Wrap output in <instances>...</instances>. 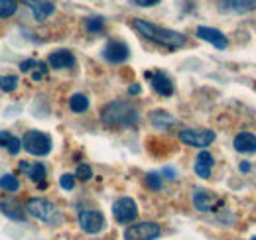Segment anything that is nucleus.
Listing matches in <instances>:
<instances>
[{"label": "nucleus", "mask_w": 256, "mask_h": 240, "mask_svg": "<svg viewBox=\"0 0 256 240\" xmlns=\"http://www.w3.org/2000/svg\"><path fill=\"white\" fill-rule=\"evenodd\" d=\"M6 150L10 152L12 156H16L18 152L22 150V140H20L18 136H14V134H12V136H10V140H8V144H6Z\"/></svg>", "instance_id": "nucleus-28"}, {"label": "nucleus", "mask_w": 256, "mask_h": 240, "mask_svg": "<svg viewBox=\"0 0 256 240\" xmlns=\"http://www.w3.org/2000/svg\"><path fill=\"white\" fill-rule=\"evenodd\" d=\"M192 203L193 209L199 210V212H211V210H217L215 207L223 205V201L209 189H203V187H195L192 195Z\"/></svg>", "instance_id": "nucleus-9"}, {"label": "nucleus", "mask_w": 256, "mask_h": 240, "mask_svg": "<svg viewBox=\"0 0 256 240\" xmlns=\"http://www.w3.org/2000/svg\"><path fill=\"white\" fill-rule=\"evenodd\" d=\"M18 10V0H0V18H10Z\"/></svg>", "instance_id": "nucleus-24"}, {"label": "nucleus", "mask_w": 256, "mask_h": 240, "mask_svg": "<svg viewBox=\"0 0 256 240\" xmlns=\"http://www.w3.org/2000/svg\"><path fill=\"white\" fill-rule=\"evenodd\" d=\"M162 176H168V180H176V172H174L172 168H164Z\"/></svg>", "instance_id": "nucleus-33"}, {"label": "nucleus", "mask_w": 256, "mask_h": 240, "mask_svg": "<svg viewBox=\"0 0 256 240\" xmlns=\"http://www.w3.org/2000/svg\"><path fill=\"white\" fill-rule=\"evenodd\" d=\"M146 79L150 81V87L160 96H172L174 94V81L164 71H146Z\"/></svg>", "instance_id": "nucleus-12"}, {"label": "nucleus", "mask_w": 256, "mask_h": 240, "mask_svg": "<svg viewBox=\"0 0 256 240\" xmlns=\"http://www.w3.org/2000/svg\"><path fill=\"white\" fill-rule=\"evenodd\" d=\"M213 154L207 150L199 152L197 158H195V164H193V172L201 178V180H209L211 178V170H213Z\"/></svg>", "instance_id": "nucleus-17"}, {"label": "nucleus", "mask_w": 256, "mask_h": 240, "mask_svg": "<svg viewBox=\"0 0 256 240\" xmlns=\"http://www.w3.org/2000/svg\"><path fill=\"white\" fill-rule=\"evenodd\" d=\"M132 26H134V30L138 32L140 36H144L146 40L158 44V46L166 48V50L174 52V50H180V48L186 46V36L184 34L170 30V28H164V26H158V24H152V22H148L144 18L132 20Z\"/></svg>", "instance_id": "nucleus-1"}, {"label": "nucleus", "mask_w": 256, "mask_h": 240, "mask_svg": "<svg viewBox=\"0 0 256 240\" xmlns=\"http://www.w3.org/2000/svg\"><path fill=\"white\" fill-rule=\"evenodd\" d=\"M195 34H197V38H199V40H203V42L211 44L215 50H226V48H228V38H226L221 30H217V28L199 26Z\"/></svg>", "instance_id": "nucleus-13"}, {"label": "nucleus", "mask_w": 256, "mask_h": 240, "mask_svg": "<svg viewBox=\"0 0 256 240\" xmlns=\"http://www.w3.org/2000/svg\"><path fill=\"white\" fill-rule=\"evenodd\" d=\"M102 58L108 61V63H112V65H118V63H124L130 58V50H128V46L124 42L110 40L102 48Z\"/></svg>", "instance_id": "nucleus-11"}, {"label": "nucleus", "mask_w": 256, "mask_h": 240, "mask_svg": "<svg viewBox=\"0 0 256 240\" xmlns=\"http://www.w3.org/2000/svg\"><path fill=\"white\" fill-rule=\"evenodd\" d=\"M215 130H209V128H186L180 132V140L186 144V146H192V148H207L215 142Z\"/></svg>", "instance_id": "nucleus-6"}, {"label": "nucleus", "mask_w": 256, "mask_h": 240, "mask_svg": "<svg viewBox=\"0 0 256 240\" xmlns=\"http://www.w3.org/2000/svg\"><path fill=\"white\" fill-rule=\"evenodd\" d=\"M52 136L42 132V130H28L24 136H22V148L28 152L30 156H38V158H44L52 152Z\"/></svg>", "instance_id": "nucleus-4"}, {"label": "nucleus", "mask_w": 256, "mask_h": 240, "mask_svg": "<svg viewBox=\"0 0 256 240\" xmlns=\"http://www.w3.org/2000/svg\"><path fill=\"white\" fill-rule=\"evenodd\" d=\"M0 189L6 193H16L20 189V181L12 174H4V176H0Z\"/></svg>", "instance_id": "nucleus-22"}, {"label": "nucleus", "mask_w": 256, "mask_h": 240, "mask_svg": "<svg viewBox=\"0 0 256 240\" xmlns=\"http://www.w3.org/2000/svg\"><path fill=\"white\" fill-rule=\"evenodd\" d=\"M238 170H240L242 174H248V172H250V164H248V162H242V164L238 166Z\"/></svg>", "instance_id": "nucleus-34"}, {"label": "nucleus", "mask_w": 256, "mask_h": 240, "mask_svg": "<svg viewBox=\"0 0 256 240\" xmlns=\"http://www.w3.org/2000/svg\"><path fill=\"white\" fill-rule=\"evenodd\" d=\"M18 75H0V90L2 92H14L18 89Z\"/></svg>", "instance_id": "nucleus-23"}, {"label": "nucleus", "mask_w": 256, "mask_h": 240, "mask_svg": "<svg viewBox=\"0 0 256 240\" xmlns=\"http://www.w3.org/2000/svg\"><path fill=\"white\" fill-rule=\"evenodd\" d=\"M140 85H130V87H128V92H130V94H138V92H140Z\"/></svg>", "instance_id": "nucleus-35"}, {"label": "nucleus", "mask_w": 256, "mask_h": 240, "mask_svg": "<svg viewBox=\"0 0 256 240\" xmlns=\"http://www.w3.org/2000/svg\"><path fill=\"white\" fill-rule=\"evenodd\" d=\"M232 146H234V150L238 152V154H254L256 136L252 132H240V134H236Z\"/></svg>", "instance_id": "nucleus-19"}, {"label": "nucleus", "mask_w": 256, "mask_h": 240, "mask_svg": "<svg viewBox=\"0 0 256 240\" xmlns=\"http://www.w3.org/2000/svg\"><path fill=\"white\" fill-rule=\"evenodd\" d=\"M40 65V61H36V60H24L22 63H20V71L22 73H30L34 67H38Z\"/></svg>", "instance_id": "nucleus-30"}, {"label": "nucleus", "mask_w": 256, "mask_h": 240, "mask_svg": "<svg viewBox=\"0 0 256 240\" xmlns=\"http://www.w3.org/2000/svg\"><path fill=\"white\" fill-rule=\"evenodd\" d=\"M26 210L28 214H32L34 218L42 220V222H48V224H60L62 222V212L58 209L56 203H52L50 199H44V197H32L28 199L26 203Z\"/></svg>", "instance_id": "nucleus-3"}, {"label": "nucleus", "mask_w": 256, "mask_h": 240, "mask_svg": "<svg viewBox=\"0 0 256 240\" xmlns=\"http://www.w3.org/2000/svg\"><path fill=\"white\" fill-rule=\"evenodd\" d=\"M69 108H71L73 112L81 114V112H85V110L89 108V98H87L83 92H75V94L69 96Z\"/></svg>", "instance_id": "nucleus-21"}, {"label": "nucleus", "mask_w": 256, "mask_h": 240, "mask_svg": "<svg viewBox=\"0 0 256 240\" xmlns=\"http://www.w3.org/2000/svg\"><path fill=\"white\" fill-rule=\"evenodd\" d=\"M85 28L91 32V34H100V32L104 30V18H87V22H85Z\"/></svg>", "instance_id": "nucleus-25"}, {"label": "nucleus", "mask_w": 256, "mask_h": 240, "mask_svg": "<svg viewBox=\"0 0 256 240\" xmlns=\"http://www.w3.org/2000/svg\"><path fill=\"white\" fill-rule=\"evenodd\" d=\"M18 168H20V172H22L26 178H30L32 181L40 183L42 187L46 185L44 181L48 178V170H46V166H44L42 162H32V164H30V162H20Z\"/></svg>", "instance_id": "nucleus-15"}, {"label": "nucleus", "mask_w": 256, "mask_h": 240, "mask_svg": "<svg viewBox=\"0 0 256 240\" xmlns=\"http://www.w3.org/2000/svg\"><path fill=\"white\" fill-rule=\"evenodd\" d=\"M100 120L110 128H130L140 120V110L130 100H110L102 106Z\"/></svg>", "instance_id": "nucleus-2"}, {"label": "nucleus", "mask_w": 256, "mask_h": 240, "mask_svg": "<svg viewBox=\"0 0 256 240\" xmlns=\"http://www.w3.org/2000/svg\"><path fill=\"white\" fill-rule=\"evenodd\" d=\"M150 120H152V124H154L158 130H166L168 126H174V124L178 122L170 112H164V110H154V112L150 114Z\"/></svg>", "instance_id": "nucleus-20"}, {"label": "nucleus", "mask_w": 256, "mask_h": 240, "mask_svg": "<svg viewBox=\"0 0 256 240\" xmlns=\"http://www.w3.org/2000/svg\"><path fill=\"white\" fill-rule=\"evenodd\" d=\"M75 178L81 181H89L91 178H93V170H91V166H87V164H79L77 170H75Z\"/></svg>", "instance_id": "nucleus-26"}, {"label": "nucleus", "mask_w": 256, "mask_h": 240, "mask_svg": "<svg viewBox=\"0 0 256 240\" xmlns=\"http://www.w3.org/2000/svg\"><path fill=\"white\" fill-rule=\"evenodd\" d=\"M77 220H79L81 230H85L87 234H98V232L106 226V218H104V214L96 209L79 210Z\"/></svg>", "instance_id": "nucleus-7"}, {"label": "nucleus", "mask_w": 256, "mask_h": 240, "mask_svg": "<svg viewBox=\"0 0 256 240\" xmlns=\"http://www.w3.org/2000/svg\"><path fill=\"white\" fill-rule=\"evenodd\" d=\"M48 65L52 69H71L75 65V56L69 50H56L48 56Z\"/></svg>", "instance_id": "nucleus-18"}, {"label": "nucleus", "mask_w": 256, "mask_h": 240, "mask_svg": "<svg viewBox=\"0 0 256 240\" xmlns=\"http://www.w3.org/2000/svg\"><path fill=\"white\" fill-rule=\"evenodd\" d=\"M60 185H62V189H65V191H71L75 187V176L73 174H64L60 178Z\"/></svg>", "instance_id": "nucleus-29"}, {"label": "nucleus", "mask_w": 256, "mask_h": 240, "mask_svg": "<svg viewBox=\"0 0 256 240\" xmlns=\"http://www.w3.org/2000/svg\"><path fill=\"white\" fill-rule=\"evenodd\" d=\"M219 10L224 14H246L256 10V0H221Z\"/></svg>", "instance_id": "nucleus-16"}, {"label": "nucleus", "mask_w": 256, "mask_h": 240, "mask_svg": "<svg viewBox=\"0 0 256 240\" xmlns=\"http://www.w3.org/2000/svg\"><path fill=\"white\" fill-rule=\"evenodd\" d=\"M22 2L30 8L36 22H44L56 12V4L50 2V0H22Z\"/></svg>", "instance_id": "nucleus-14"}, {"label": "nucleus", "mask_w": 256, "mask_h": 240, "mask_svg": "<svg viewBox=\"0 0 256 240\" xmlns=\"http://www.w3.org/2000/svg\"><path fill=\"white\" fill-rule=\"evenodd\" d=\"M162 180H164V178H160V174H156V172H150V174L146 176V183H148V187H150V189H154V191H160L162 189Z\"/></svg>", "instance_id": "nucleus-27"}, {"label": "nucleus", "mask_w": 256, "mask_h": 240, "mask_svg": "<svg viewBox=\"0 0 256 240\" xmlns=\"http://www.w3.org/2000/svg\"><path fill=\"white\" fill-rule=\"evenodd\" d=\"M250 240H256V236H252V238H250Z\"/></svg>", "instance_id": "nucleus-36"}, {"label": "nucleus", "mask_w": 256, "mask_h": 240, "mask_svg": "<svg viewBox=\"0 0 256 240\" xmlns=\"http://www.w3.org/2000/svg\"><path fill=\"white\" fill-rule=\"evenodd\" d=\"M112 214H114L116 222H120V224L134 222L138 218V205L132 197H120L112 203Z\"/></svg>", "instance_id": "nucleus-8"}, {"label": "nucleus", "mask_w": 256, "mask_h": 240, "mask_svg": "<svg viewBox=\"0 0 256 240\" xmlns=\"http://www.w3.org/2000/svg\"><path fill=\"white\" fill-rule=\"evenodd\" d=\"M124 240H156L162 236V226L158 222L144 220V222H134L124 228Z\"/></svg>", "instance_id": "nucleus-5"}, {"label": "nucleus", "mask_w": 256, "mask_h": 240, "mask_svg": "<svg viewBox=\"0 0 256 240\" xmlns=\"http://www.w3.org/2000/svg\"><path fill=\"white\" fill-rule=\"evenodd\" d=\"M0 212L16 222H24L26 220V205H22L16 197L8 195V193H0Z\"/></svg>", "instance_id": "nucleus-10"}, {"label": "nucleus", "mask_w": 256, "mask_h": 240, "mask_svg": "<svg viewBox=\"0 0 256 240\" xmlns=\"http://www.w3.org/2000/svg\"><path fill=\"white\" fill-rule=\"evenodd\" d=\"M138 6H142V8H150V6H156L160 0H134Z\"/></svg>", "instance_id": "nucleus-32"}, {"label": "nucleus", "mask_w": 256, "mask_h": 240, "mask_svg": "<svg viewBox=\"0 0 256 240\" xmlns=\"http://www.w3.org/2000/svg\"><path fill=\"white\" fill-rule=\"evenodd\" d=\"M10 132L8 130H0V148H6V144H8V140H10Z\"/></svg>", "instance_id": "nucleus-31"}]
</instances>
